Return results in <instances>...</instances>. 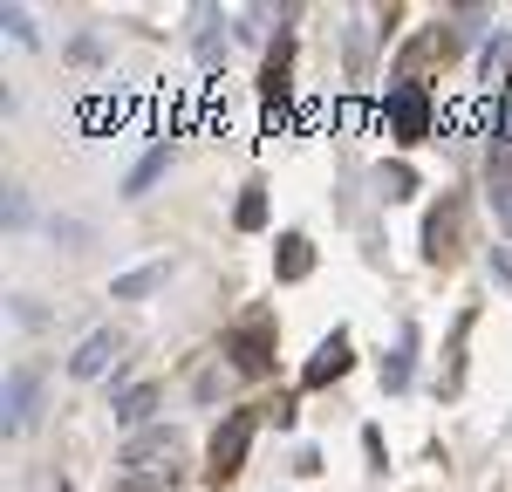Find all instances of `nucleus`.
I'll list each match as a JSON object with an SVG mask.
<instances>
[{"label": "nucleus", "instance_id": "nucleus-14", "mask_svg": "<svg viewBox=\"0 0 512 492\" xmlns=\"http://www.w3.org/2000/svg\"><path fill=\"white\" fill-rule=\"evenodd\" d=\"M451 212H431V226H424V253H431V260H444V253H451Z\"/></svg>", "mask_w": 512, "mask_h": 492}, {"label": "nucleus", "instance_id": "nucleus-20", "mask_svg": "<svg viewBox=\"0 0 512 492\" xmlns=\"http://www.w3.org/2000/svg\"><path fill=\"white\" fill-rule=\"evenodd\" d=\"M55 492H69V486H55Z\"/></svg>", "mask_w": 512, "mask_h": 492}, {"label": "nucleus", "instance_id": "nucleus-12", "mask_svg": "<svg viewBox=\"0 0 512 492\" xmlns=\"http://www.w3.org/2000/svg\"><path fill=\"white\" fill-rule=\"evenodd\" d=\"M287 62H294V48H287V41H280L274 55H267V76H260V89H267V96H274V103H280V96H287Z\"/></svg>", "mask_w": 512, "mask_h": 492}, {"label": "nucleus", "instance_id": "nucleus-19", "mask_svg": "<svg viewBox=\"0 0 512 492\" xmlns=\"http://www.w3.org/2000/svg\"><path fill=\"white\" fill-rule=\"evenodd\" d=\"M499 144H512V96H506V110H499Z\"/></svg>", "mask_w": 512, "mask_h": 492}, {"label": "nucleus", "instance_id": "nucleus-9", "mask_svg": "<svg viewBox=\"0 0 512 492\" xmlns=\"http://www.w3.org/2000/svg\"><path fill=\"white\" fill-rule=\"evenodd\" d=\"M164 260H151V267H130V274H117V301H144V294H158L164 287Z\"/></svg>", "mask_w": 512, "mask_h": 492}, {"label": "nucleus", "instance_id": "nucleus-4", "mask_svg": "<svg viewBox=\"0 0 512 492\" xmlns=\"http://www.w3.org/2000/svg\"><path fill=\"white\" fill-rule=\"evenodd\" d=\"M117 356H123V342L110 335V328H96V335L82 342L76 356H69V376H76V383H96V376H103V369L117 363Z\"/></svg>", "mask_w": 512, "mask_h": 492}, {"label": "nucleus", "instance_id": "nucleus-18", "mask_svg": "<svg viewBox=\"0 0 512 492\" xmlns=\"http://www.w3.org/2000/svg\"><path fill=\"white\" fill-rule=\"evenodd\" d=\"M492 205H499V219H506V233H512V178H506V185H492Z\"/></svg>", "mask_w": 512, "mask_h": 492}, {"label": "nucleus", "instance_id": "nucleus-2", "mask_svg": "<svg viewBox=\"0 0 512 492\" xmlns=\"http://www.w3.org/2000/svg\"><path fill=\"white\" fill-rule=\"evenodd\" d=\"M117 465H123V472H164V465H178V431H171V424L137 431V438L117 451Z\"/></svg>", "mask_w": 512, "mask_h": 492}, {"label": "nucleus", "instance_id": "nucleus-13", "mask_svg": "<svg viewBox=\"0 0 512 492\" xmlns=\"http://www.w3.org/2000/svg\"><path fill=\"white\" fill-rule=\"evenodd\" d=\"M178 479V465H164V472H117V492H164Z\"/></svg>", "mask_w": 512, "mask_h": 492}, {"label": "nucleus", "instance_id": "nucleus-17", "mask_svg": "<svg viewBox=\"0 0 512 492\" xmlns=\"http://www.w3.org/2000/svg\"><path fill=\"white\" fill-rule=\"evenodd\" d=\"M7 35L21 41V48H28V41H35V28H28V14H21V7H7Z\"/></svg>", "mask_w": 512, "mask_h": 492}, {"label": "nucleus", "instance_id": "nucleus-1", "mask_svg": "<svg viewBox=\"0 0 512 492\" xmlns=\"http://www.w3.org/2000/svg\"><path fill=\"white\" fill-rule=\"evenodd\" d=\"M253 431H260V417H253V410H233V417L219 424V438H212V486H233V479H239Z\"/></svg>", "mask_w": 512, "mask_h": 492}, {"label": "nucleus", "instance_id": "nucleus-3", "mask_svg": "<svg viewBox=\"0 0 512 492\" xmlns=\"http://www.w3.org/2000/svg\"><path fill=\"white\" fill-rule=\"evenodd\" d=\"M390 123H396V137H424L431 130V103H424V82H396L390 89Z\"/></svg>", "mask_w": 512, "mask_h": 492}, {"label": "nucleus", "instance_id": "nucleus-16", "mask_svg": "<svg viewBox=\"0 0 512 492\" xmlns=\"http://www.w3.org/2000/svg\"><path fill=\"white\" fill-rule=\"evenodd\" d=\"M383 185H390V199H410V185H417V178H410L403 164H390V171H383Z\"/></svg>", "mask_w": 512, "mask_h": 492}, {"label": "nucleus", "instance_id": "nucleus-7", "mask_svg": "<svg viewBox=\"0 0 512 492\" xmlns=\"http://www.w3.org/2000/svg\"><path fill=\"white\" fill-rule=\"evenodd\" d=\"M274 267H280V281H308V274H315V246L301 240V233H287L280 253H274Z\"/></svg>", "mask_w": 512, "mask_h": 492}, {"label": "nucleus", "instance_id": "nucleus-11", "mask_svg": "<svg viewBox=\"0 0 512 492\" xmlns=\"http://www.w3.org/2000/svg\"><path fill=\"white\" fill-rule=\"evenodd\" d=\"M164 171H171V144H158V151H151V158L137 164V171H130V178H123V192H130V199H137V192H151V185H158Z\"/></svg>", "mask_w": 512, "mask_h": 492}, {"label": "nucleus", "instance_id": "nucleus-5", "mask_svg": "<svg viewBox=\"0 0 512 492\" xmlns=\"http://www.w3.org/2000/svg\"><path fill=\"white\" fill-rule=\"evenodd\" d=\"M35 397H41V369H14L7 376V431H28L35 424Z\"/></svg>", "mask_w": 512, "mask_h": 492}, {"label": "nucleus", "instance_id": "nucleus-15", "mask_svg": "<svg viewBox=\"0 0 512 492\" xmlns=\"http://www.w3.org/2000/svg\"><path fill=\"white\" fill-rule=\"evenodd\" d=\"M239 226H246V233L267 226V199H260V185H246V199H239Z\"/></svg>", "mask_w": 512, "mask_h": 492}, {"label": "nucleus", "instance_id": "nucleus-10", "mask_svg": "<svg viewBox=\"0 0 512 492\" xmlns=\"http://www.w3.org/2000/svg\"><path fill=\"white\" fill-rule=\"evenodd\" d=\"M233 363L246 369V376H260V369H267V322L239 328V342H233Z\"/></svg>", "mask_w": 512, "mask_h": 492}, {"label": "nucleus", "instance_id": "nucleus-8", "mask_svg": "<svg viewBox=\"0 0 512 492\" xmlns=\"http://www.w3.org/2000/svg\"><path fill=\"white\" fill-rule=\"evenodd\" d=\"M110 410H117V424H151V410H158V383H130Z\"/></svg>", "mask_w": 512, "mask_h": 492}, {"label": "nucleus", "instance_id": "nucleus-6", "mask_svg": "<svg viewBox=\"0 0 512 492\" xmlns=\"http://www.w3.org/2000/svg\"><path fill=\"white\" fill-rule=\"evenodd\" d=\"M349 363H355V356H349V335L335 328V335H328V342L315 349V363H308V376H301V383H308V390H321V383H335V376H342Z\"/></svg>", "mask_w": 512, "mask_h": 492}]
</instances>
